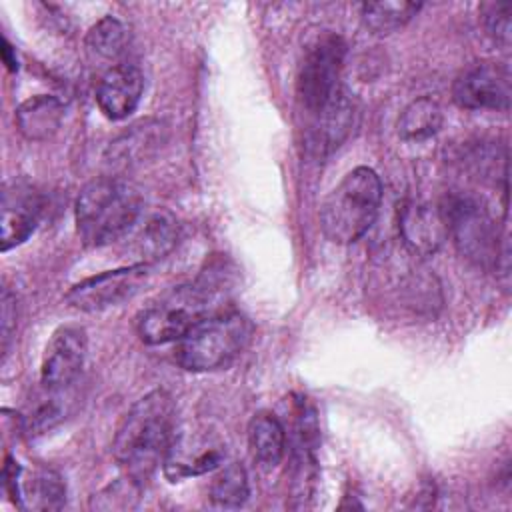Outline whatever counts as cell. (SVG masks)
Instances as JSON below:
<instances>
[{"mask_svg": "<svg viewBox=\"0 0 512 512\" xmlns=\"http://www.w3.org/2000/svg\"><path fill=\"white\" fill-rule=\"evenodd\" d=\"M480 18L486 34L498 42L510 44V4L508 2H484L480 6Z\"/></svg>", "mask_w": 512, "mask_h": 512, "instance_id": "d4e9b609", "label": "cell"}, {"mask_svg": "<svg viewBox=\"0 0 512 512\" xmlns=\"http://www.w3.org/2000/svg\"><path fill=\"white\" fill-rule=\"evenodd\" d=\"M180 238L178 220L168 210H156L144 218L140 228L134 232L130 252L134 254V264H152L168 256Z\"/></svg>", "mask_w": 512, "mask_h": 512, "instance_id": "2e32d148", "label": "cell"}, {"mask_svg": "<svg viewBox=\"0 0 512 512\" xmlns=\"http://www.w3.org/2000/svg\"><path fill=\"white\" fill-rule=\"evenodd\" d=\"M174 400L166 390H152L124 414L114 442L112 454L126 476L144 484L174 440Z\"/></svg>", "mask_w": 512, "mask_h": 512, "instance_id": "6da1fadb", "label": "cell"}, {"mask_svg": "<svg viewBox=\"0 0 512 512\" xmlns=\"http://www.w3.org/2000/svg\"><path fill=\"white\" fill-rule=\"evenodd\" d=\"M422 8L418 2H366L360 8L364 26L380 36L392 34L400 28H404Z\"/></svg>", "mask_w": 512, "mask_h": 512, "instance_id": "44dd1931", "label": "cell"}, {"mask_svg": "<svg viewBox=\"0 0 512 512\" xmlns=\"http://www.w3.org/2000/svg\"><path fill=\"white\" fill-rule=\"evenodd\" d=\"M140 486L142 484H138L130 476H124L122 480H116L106 490L96 494L92 498V508H98V510H124V508H132L136 498H138Z\"/></svg>", "mask_w": 512, "mask_h": 512, "instance_id": "cb8c5ba5", "label": "cell"}, {"mask_svg": "<svg viewBox=\"0 0 512 512\" xmlns=\"http://www.w3.org/2000/svg\"><path fill=\"white\" fill-rule=\"evenodd\" d=\"M20 508L58 510L66 502V484L56 470L38 468L30 476L20 472L18 486L10 496Z\"/></svg>", "mask_w": 512, "mask_h": 512, "instance_id": "e0dca14e", "label": "cell"}, {"mask_svg": "<svg viewBox=\"0 0 512 512\" xmlns=\"http://www.w3.org/2000/svg\"><path fill=\"white\" fill-rule=\"evenodd\" d=\"M84 44L92 60L114 62L126 50V28L118 18L104 16L88 30Z\"/></svg>", "mask_w": 512, "mask_h": 512, "instance_id": "7402d4cb", "label": "cell"}, {"mask_svg": "<svg viewBox=\"0 0 512 512\" xmlns=\"http://www.w3.org/2000/svg\"><path fill=\"white\" fill-rule=\"evenodd\" d=\"M148 278V266L130 264L108 270L74 284L66 294V304L82 312H98L130 300L142 290Z\"/></svg>", "mask_w": 512, "mask_h": 512, "instance_id": "ba28073f", "label": "cell"}, {"mask_svg": "<svg viewBox=\"0 0 512 512\" xmlns=\"http://www.w3.org/2000/svg\"><path fill=\"white\" fill-rule=\"evenodd\" d=\"M142 92V72L132 64H114L98 80L96 102L106 118L122 120L136 110Z\"/></svg>", "mask_w": 512, "mask_h": 512, "instance_id": "5bb4252c", "label": "cell"}, {"mask_svg": "<svg viewBox=\"0 0 512 512\" xmlns=\"http://www.w3.org/2000/svg\"><path fill=\"white\" fill-rule=\"evenodd\" d=\"M224 460V450L218 442L198 434H174V440L164 456V474L170 482L200 476L216 470Z\"/></svg>", "mask_w": 512, "mask_h": 512, "instance_id": "7c38bea8", "label": "cell"}, {"mask_svg": "<svg viewBox=\"0 0 512 512\" xmlns=\"http://www.w3.org/2000/svg\"><path fill=\"white\" fill-rule=\"evenodd\" d=\"M16 328V296L10 294L8 288L2 292V348L6 350L8 340Z\"/></svg>", "mask_w": 512, "mask_h": 512, "instance_id": "484cf974", "label": "cell"}, {"mask_svg": "<svg viewBox=\"0 0 512 512\" xmlns=\"http://www.w3.org/2000/svg\"><path fill=\"white\" fill-rule=\"evenodd\" d=\"M346 44L338 34H324L308 48L296 80L302 106L316 114L340 90V72L344 64Z\"/></svg>", "mask_w": 512, "mask_h": 512, "instance_id": "52a82bcc", "label": "cell"}, {"mask_svg": "<svg viewBox=\"0 0 512 512\" xmlns=\"http://www.w3.org/2000/svg\"><path fill=\"white\" fill-rule=\"evenodd\" d=\"M356 122L354 100L346 90H338V94L314 114V126L310 130L308 148L314 156L324 158L334 152L352 132Z\"/></svg>", "mask_w": 512, "mask_h": 512, "instance_id": "9a60e30c", "label": "cell"}, {"mask_svg": "<svg viewBox=\"0 0 512 512\" xmlns=\"http://www.w3.org/2000/svg\"><path fill=\"white\" fill-rule=\"evenodd\" d=\"M248 494L246 470L236 462L226 464L210 484V500L218 508H240L248 500Z\"/></svg>", "mask_w": 512, "mask_h": 512, "instance_id": "603a6c76", "label": "cell"}, {"mask_svg": "<svg viewBox=\"0 0 512 512\" xmlns=\"http://www.w3.org/2000/svg\"><path fill=\"white\" fill-rule=\"evenodd\" d=\"M382 182L368 166L350 170L326 196L320 208V226L334 244H352L362 238L378 216Z\"/></svg>", "mask_w": 512, "mask_h": 512, "instance_id": "3957f363", "label": "cell"}, {"mask_svg": "<svg viewBox=\"0 0 512 512\" xmlns=\"http://www.w3.org/2000/svg\"><path fill=\"white\" fill-rule=\"evenodd\" d=\"M214 290L208 282L182 284L144 308L136 320L142 342L158 346L178 342L192 326L212 312Z\"/></svg>", "mask_w": 512, "mask_h": 512, "instance_id": "5b68a950", "label": "cell"}, {"mask_svg": "<svg viewBox=\"0 0 512 512\" xmlns=\"http://www.w3.org/2000/svg\"><path fill=\"white\" fill-rule=\"evenodd\" d=\"M252 322L240 312H214L192 326L178 342L174 358L190 372L228 366L250 342Z\"/></svg>", "mask_w": 512, "mask_h": 512, "instance_id": "277c9868", "label": "cell"}, {"mask_svg": "<svg viewBox=\"0 0 512 512\" xmlns=\"http://www.w3.org/2000/svg\"><path fill=\"white\" fill-rule=\"evenodd\" d=\"M398 232L404 246L416 256L434 254L448 236L440 208L416 200H408L400 206Z\"/></svg>", "mask_w": 512, "mask_h": 512, "instance_id": "4fadbf2b", "label": "cell"}, {"mask_svg": "<svg viewBox=\"0 0 512 512\" xmlns=\"http://www.w3.org/2000/svg\"><path fill=\"white\" fill-rule=\"evenodd\" d=\"M0 52H2V60H4V64H6V68L10 70V72H16L18 70V58H16V50L8 44V40L4 38L2 40V48H0Z\"/></svg>", "mask_w": 512, "mask_h": 512, "instance_id": "4316f807", "label": "cell"}, {"mask_svg": "<svg viewBox=\"0 0 512 512\" xmlns=\"http://www.w3.org/2000/svg\"><path fill=\"white\" fill-rule=\"evenodd\" d=\"M86 346V330L80 326H60L52 334L40 364V382L46 392H60L78 378Z\"/></svg>", "mask_w": 512, "mask_h": 512, "instance_id": "30bf717a", "label": "cell"}, {"mask_svg": "<svg viewBox=\"0 0 512 512\" xmlns=\"http://www.w3.org/2000/svg\"><path fill=\"white\" fill-rule=\"evenodd\" d=\"M510 96V70L494 62L470 66L452 86L454 102L468 110H508Z\"/></svg>", "mask_w": 512, "mask_h": 512, "instance_id": "9c48e42d", "label": "cell"}, {"mask_svg": "<svg viewBox=\"0 0 512 512\" xmlns=\"http://www.w3.org/2000/svg\"><path fill=\"white\" fill-rule=\"evenodd\" d=\"M64 106L56 96L36 94L24 100L16 110V126L28 140H48L60 128Z\"/></svg>", "mask_w": 512, "mask_h": 512, "instance_id": "ac0fdd59", "label": "cell"}, {"mask_svg": "<svg viewBox=\"0 0 512 512\" xmlns=\"http://www.w3.org/2000/svg\"><path fill=\"white\" fill-rule=\"evenodd\" d=\"M42 194L26 180H10L2 190L0 244L10 250L30 238L42 216Z\"/></svg>", "mask_w": 512, "mask_h": 512, "instance_id": "8fae6325", "label": "cell"}, {"mask_svg": "<svg viewBox=\"0 0 512 512\" xmlns=\"http://www.w3.org/2000/svg\"><path fill=\"white\" fill-rule=\"evenodd\" d=\"M142 212L140 192L126 180L102 176L76 198V230L82 244L98 248L128 234Z\"/></svg>", "mask_w": 512, "mask_h": 512, "instance_id": "7a4b0ae2", "label": "cell"}, {"mask_svg": "<svg viewBox=\"0 0 512 512\" xmlns=\"http://www.w3.org/2000/svg\"><path fill=\"white\" fill-rule=\"evenodd\" d=\"M248 446L262 468H274L286 452V428L272 412H258L248 424Z\"/></svg>", "mask_w": 512, "mask_h": 512, "instance_id": "d6986e66", "label": "cell"}, {"mask_svg": "<svg viewBox=\"0 0 512 512\" xmlns=\"http://www.w3.org/2000/svg\"><path fill=\"white\" fill-rule=\"evenodd\" d=\"M398 134L404 140H426L434 136L442 126V108L436 100L428 96H420L412 100L398 118Z\"/></svg>", "mask_w": 512, "mask_h": 512, "instance_id": "ffe728a7", "label": "cell"}, {"mask_svg": "<svg viewBox=\"0 0 512 512\" xmlns=\"http://www.w3.org/2000/svg\"><path fill=\"white\" fill-rule=\"evenodd\" d=\"M446 232L468 260L480 266L498 264V230L488 210L472 196H450L440 208Z\"/></svg>", "mask_w": 512, "mask_h": 512, "instance_id": "8992f818", "label": "cell"}]
</instances>
